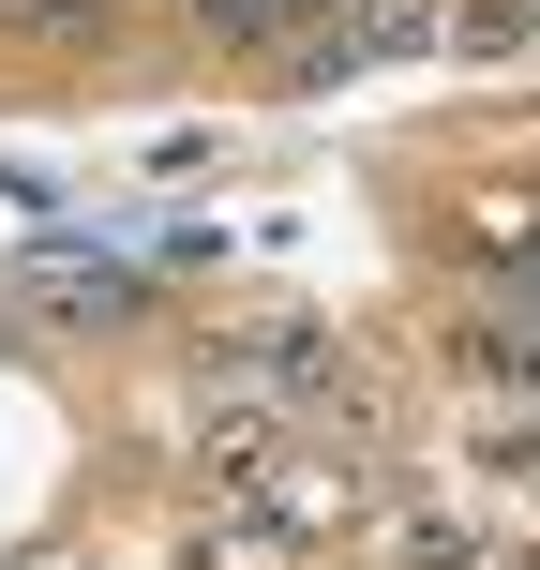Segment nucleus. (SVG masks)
Segmentation results:
<instances>
[{"label": "nucleus", "instance_id": "f257e3e1", "mask_svg": "<svg viewBox=\"0 0 540 570\" xmlns=\"http://www.w3.org/2000/svg\"><path fill=\"white\" fill-rule=\"evenodd\" d=\"M421 46H451V0H315V30L285 46V90L361 76V60H421Z\"/></svg>", "mask_w": 540, "mask_h": 570}, {"label": "nucleus", "instance_id": "f03ea898", "mask_svg": "<svg viewBox=\"0 0 540 570\" xmlns=\"http://www.w3.org/2000/svg\"><path fill=\"white\" fill-rule=\"evenodd\" d=\"M166 16L196 30V46H301L315 0H166Z\"/></svg>", "mask_w": 540, "mask_h": 570}, {"label": "nucleus", "instance_id": "7ed1b4c3", "mask_svg": "<svg viewBox=\"0 0 540 570\" xmlns=\"http://www.w3.org/2000/svg\"><path fill=\"white\" fill-rule=\"evenodd\" d=\"M451 46L465 60H526L540 46V0H451Z\"/></svg>", "mask_w": 540, "mask_h": 570}, {"label": "nucleus", "instance_id": "20e7f679", "mask_svg": "<svg viewBox=\"0 0 540 570\" xmlns=\"http://www.w3.org/2000/svg\"><path fill=\"white\" fill-rule=\"evenodd\" d=\"M511 315H526V331H540V240H526V256H511Z\"/></svg>", "mask_w": 540, "mask_h": 570}, {"label": "nucleus", "instance_id": "39448f33", "mask_svg": "<svg viewBox=\"0 0 540 570\" xmlns=\"http://www.w3.org/2000/svg\"><path fill=\"white\" fill-rule=\"evenodd\" d=\"M0 16H16V0H0Z\"/></svg>", "mask_w": 540, "mask_h": 570}]
</instances>
